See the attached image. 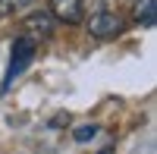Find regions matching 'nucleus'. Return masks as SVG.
Here are the masks:
<instances>
[{"instance_id":"f257e3e1","label":"nucleus","mask_w":157,"mask_h":154,"mask_svg":"<svg viewBox=\"0 0 157 154\" xmlns=\"http://www.w3.org/2000/svg\"><path fill=\"white\" fill-rule=\"evenodd\" d=\"M35 54H38V41H32L29 35H19L16 41H13V57H10V66H6L3 88H10V85L16 82L22 72H25V66L35 60Z\"/></svg>"},{"instance_id":"f03ea898","label":"nucleus","mask_w":157,"mask_h":154,"mask_svg":"<svg viewBox=\"0 0 157 154\" xmlns=\"http://www.w3.org/2000/svg\"><path fill=\"white\" fill-rule=\"evenodd\" d=\"M88 32L94 38H101V41H110V38H116L123 32V16L113 13V10H101L88 19Z\"/></svg>"},{"instance_id":"7ed1b4c3","label":"nucleus","mask_w":157,"mask_h":154,"mask_svg":"<svg viewBox=\"0 0 157 154\" xmlns=\"http://www.w3.org/2000/svg\"><path fill=\"white\" fill-rule=\"evenodd\" d=\"M50 32H54V16L44 13V10L22 19V35H29L32 41H38V38H50Z\"/></svg>"},{"instance_id":"20e7f679","label":"nucleus","mask_w":157,"mask_h":154,"mask_svg":"<svg viewBox=\"0 0 157 154\" xmlns=\"http://www.w3.org/2000/svg\"><path fill=\"white\" fill-rule=\"evenodd\" d=\"M82 13H85L82 0H50V16L60 19V22H66V25L82 22Z\"/></svg>"},{"instance_id":"39448f33","label":"nucleus","mask_w":157,"mask_h":154,"mask_svg":"<svg viewBox=\"0 0 157 154\" xmlns=\"http://www.w3.org/2000/svg\"><path fill=\"white\" fill-rule=\"evenodd\" d=\"M132 19L138 25H145V29H154V25H157V0H135Z\"/></svg>"},{"instance_id":"423d86ee","label":"nucleus","mask_w":157,"mask_h":154,"mask_svg":"<svg viewBox=\"0 0 157 154\" xmlns=\"http://www.w3.org/2000/svg\"><path fill=\"white\" fill-rule=\"evenodd\" d=\"M32 0H0V16H16L19 10H25Z\"/></svg>"},{"instance_id":"0eeeda50","label":"nucleus","mask_w":157,"mask_h":154,"mask_svg":"<svg viewBox=\"0 0 157 154\" xmlns=\"http://www.w3.org/2000/svg\"><path fill=\"white\" fill-rule=\"evenodd\" d=\"M94 135H98V126H78V129L72 132L75 142H88V138H94Z\"/></svg>"},{"instance_id":"6e6552de","label":"nucleus","mask_w":157,"mask_h":154,"mask_svg":"<svg viewBox=\"0 0 157 154\" xmlns=\"http://www.w3.org/2000/svg\"><path fill=\"white\" fill-rule=\"evenodd\" d=\"M101 154H110V148H104V151H101Z\"/></svg>"}]
</instances>
